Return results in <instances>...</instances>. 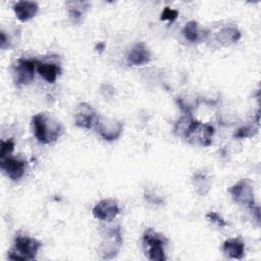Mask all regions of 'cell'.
Wrapping results in <instances>:
<instances>
[{
  "instance_id": "cell-1",
  "label": "cell",
  "mask_w": 261,
  "mask_h": 261,
  "mask_svg": "<svg viewBox=\"0 0 261 261\" xmlns=\"http://www.w3.org/2000/svg\"><path fill=\"white\" fill-rule=\"evenodd\" d=\"M32 126L36 139L42 144H51L62 134L61 124L53 116L43 112L32 117Z\"/></svg>"
},
{
  "instance_id": "cell-2",
  "label": "cell",
  "mask_w": 261,
  "mask_h": 261,
  "mask_svg": "<svg viewBox=\"0 0 261 261\" xmlns=\"http://www.w3.org/2000/svg\"><path fill=\"white\" fill-rule=\"evenodd\" d=\"M41 247L42 243L39 240L23 233H17L7 257L10 260H34Z\"/></svg>"
},
{
  "instance_id": "cell-3",
  "label": "cell",
  "mask_w": 261,
  "mask_h": 261,
  "mask_svg": "<svg viewBox=\"0 0 261 261\" xmlns=\"http://www.w3.org/2000/svg\"><path fill=\"white\" fill-rule=\"evenodd\" d=\"M168 240L154 231L152 228H148L143 234V249L147 258L151 261H164L165 256V246Z\"/></svg>"
},
{
  "instance_id": "cell-4",
  "label": "cell",
  "mask_w": 261,
  "mask_h": 261,
  "mask_svg": "<svg viewBox=\"0 0 261 261\" xmlns=\"http://www.w3.org/2000/svg\"><path fill=\"white\" fill-rule=\"evenodd\" d=\"M122 246V233L119 225L106 227L102 234L99 252L102 259L114 258Z\"/></svg>"
},
{
  "instance_id": "cell-5",
  "label": "cell",
  "mask_w": 261,
  "mask_h": 261,
  "mask_svg": "<svg viewBox=\"0 0 261 261\" xmlns=\"http://www.w3.org/2000/svg\"><path fill=\"white\" fill-rule=\"evenodd\" d=\"M36 58H18L12 66V74L14 83L17 87L29 85L33 82L35 70H37Z\"/></svg>"
},
{
  "instance_id": "cell-6",
  "label": "cell",
  "mask_w": 261,
  "mask_h": 261,
  "mask_svg": "<svg viewBox=\"0 0 261 261\" xmlns=\"http://www.w3.org/2000/svg\"><path fill=\"white\" fill-rule=\"evenodd\" d=\"M214 127L211 124L203 123L196 119L184 139L192 145L208 147L212 143Z\"/></svg>"
},
{
  "instance_id": "cell-7",
  "label": "cell",
  "mask_w": 261,
  "mask_h": 261,
  "mask_svg": "<svg viewBox=\"0 0 261 261\" xmlns=\"http://www.w3.org/2000/svg\"><path fill=\"white\" fill-rule=\"evenodd\" d=\"M232 200L244 207L253 209L255 207V196L253 185L249 179H241L228 188Z\"/></svg>"
},
{
  "instance_id": "cell-8",
  "label": "cell",
  "mask_w": 261,
  "mask_h": 261,
  "mask_svg": "<svg viewBox=\"0 0 261 261\" xmlns=\"http://www.w3.org/2000/svg\"><path fill=\"white\" fill-rule=\"evenodd\" d=\"M96 128L99 135L105 141L112 142L117 140L123 130V124L114 118L99 116V119L96 123Z\"/></svg>"
},
{
  "instance_id": "cell-9",
  "label": "cell",
  "mask_w": 261,
  "mask_h": 261,
  "mask_svg": "<svg viewBox=\"0 0 261 261\" xmlns=\"http://www.w3.org/2000/svg\"><path fill=\"white\" fill-rule=\"evenodd\" d=\"M28 162L20 157L9 156L0 159V168L2 172L12 181L19 180L25 173Z\"/></svg>"
},
{
  "instance_id": "cell-10",
  "label": "cell",
  "mask_w": 261,
  "mask_h": 261,
  "mask_svg": "<svg viewBox=\"0 0 261 261\" xmlns=\"http://www.w3.org/2000/svg\"><path fill=\"white\" fill-rule=\"evenodd\" d=\"M98 119L99 115L90 104L86 102L77 104L74 111V121L77 127L91 129L92 127L96 126Z\"/></svg>"
},
{
  "instance_id": "cell-11",
  "label": "cell",
  "mask_w": 261,
  "mask_h": 261,
  "mask_svg": "<svg viewBox=\"0 0 261 261\" xmlns=\"http://www.w3.org/2000/svg\"><path fill=\"white\" fill-rule=\"evenodd\" d=\"M119 212L120 208L118 203L112 199H104L97 203L92 209L94 217L103 221L112 220L119 214Z\"/></svg>"
},
{
  "instance_id": "cell-12",
  "label": "cell",
  "mask_w": 261,
  "mask_h": 261,
  "mask_svg": "<svg viewBox=\"0 0 261 261\" xmlns=\"http://www.w3.org/2000/svg\"><path fill=\"white\" fill-rule=\"evenodd\" d=\"M12 9L16 18L21 22H25L35 17L39 10V6L35 1L21 0L15 2L12 6Z\"/></svg>"
},
{
  "instance_id": "cell-13",
  "label": "cell",
  "mask_w": 261,
  "mask_h": 261,
  "mask_svg": "<svg viewBox=\"0 0 261 261\" xmlns=\"http://www.w3.org/2000/svg\"><path fill=\"white\" fill-rule=\"evenodd\" d=\"M185 39L191 43H199L204 41L208 36V31L195 20L188 21L181 30Z\"/></svg>"
},
{
  "instance_id": "cell-14",
  "label": "cell",
  "mask_w": 261,
  "mask_h": 261,
  "mask_svg": "<svg viewBox=\"0 0 261 261\" xmlns=\"http://www.w3.org/2000/svg\"><path fill=\"white\" fill-rule=\"evenodd\" d=\"M151 60V53L146 47L145 43H136L127 54V62L132 65L146 64Z\"/></svg>"
},
{
  "instance_id": "cell-15",
  "label": "cell",
  "mask_w": 261,
  "mask_h": 261,
  "mask_svg": "<svg viewBox=\"0 0 261 261\" xmlns=\"http://www.w3.org/2000/svg\"><path fill=\"white\" fill-rule=\"evenodd\" d=\"M38 73L48 83H54L57 76L61 72V68L58 63L52 61H40L37 62Z\"/></svg>"
},
{
  "instance_id": "cell-16",
  "label": "cell",
  "mask_w": 261,
  "mask_h": 261,
  "mask_svg": "<svg viewBox=\"0 0 261 261\" xmlns=\"http://www.w3.org/2000/svg\"><path fill=\"white\" fill-rule=\"evenodd\" d=\"M222 251L230 258L241 260L245 255V244L239 238L226 240L222 245Z\"/></svg>"
},
{
  "instance_id": "cell-17",
  "label": "cell",
  "mask_w": 261,
  "mask_h": 261,
  "mask_svg": "<svg viewBox=\"0 0 261 261\" xmlns=\"http://www.w3.org/2000/svg\"><path fill=\"white\" fill-rule=\"evenodd\" d=\"M241 38V32L240 30L232 25H225L223 27L217 34H216V40L222 44L223 46L231 45L236 42H238Z\"/></svg>"
},
{
  "instance_id": "cell-18",
  "label": "cell",
  "mask_w": 261,
  "mask_h": 261,
  "mask_svg": "<svg viewBox=\"0 0 261 261\" xmlns=\"http://www.w3.org/2000/svg\"><path fill=\"white\" fill-rule=\"evenodd\" d=\"M65 4L69 18L74 23L81 22L83 15L91 6V3L88 1H67Z\"/></svg>"
},
{
  "instance_id": "cell-19",
  "label": "cell",
  "mask_w": 261,
  "mask_h": 261,
  "mask_svg": "<svg viewBox=\"0 0 261 261\" xmlns=\"http://www.w3.org/2000/svg\"><path fill=\"white\" fill-rule=\"evenodd\" d=\"M196 119L194 118L193 114L190 112H182V115L180 118L177 119V121L174 123L173 126V133L181 138H185L187 133L189 132L190 127L194 123Z\"/></svg>"
},
{
  "instance_id": "cell-20",
  "label": "cell",
  "mask_w": 261,
  "mask_h": 261,
  "mask_svg": "<svg viewBox=\"0 0 261 261\" xmlns=\"http://www.w3.org/2000/svg\"><path fill=\"white\" fill-rule=\"evenodd\" d=\"M192 182L200 195H206L210 189V179L205 172H197L192 177Z\"/></svg>"
},
{
  "instance_id": "cell-21",
  "label": "cell",
  "mask_w": 261,
  "mask_h": 261,
  "mask_svg": "<svg viewBox=\"0 0 261 261\" xmlns=\"http://www.w3.org/2000/svg\"><path fill=\"white\" fill-rule=\"evenodd\" d=\"M258 125L257 123H253V124H248V125H245V126H242L240 127L233 135L234 138L237 139H246V138H249V137H252L258 129Z\"/></svg>"
},
{
  "instance_id": "cell-22",
  "label": "cell",
  "mask_w": 261,
  "mask_h": 261,
  "mask_svg": "<svg viewBox=\"0 0 261 261\" xmlns=\"http://www.w3.org/2000/svg\"><path fill=\"white\" fill-rule=\"evenodd\" d=\"M14 141L12 139H8L6 141H1V147H0V159L7 158L11 156L13 150H14Z\"/></svg>"
},
{
  "instance_id": "cell-23",
  "label": "cell",
  "mask_w": 261,
  "mask_h": 261,
  "mask_svg": "<svg viewBox=\"0 0 261 261\" xmlns=\"http://www.w3.org/2000/svg\"><path fill=\"white\" fill-rule=\"evenodd\" d=\"M178 16V10L170 8L168 6L164 7L160 14V20H168L169 22H173Z\"/></svg>"
},
{
  "instance_id": "cell-24",
  "label": "cell",
  "mask_w": 261,
  "mask_h": 261,
  "mask_svg": "<svg viewBox=\"0 0 261 261\" xmlns=\"http://www.w3.org/2000/svg\"><path fill=\"white\" fill-rule=\"evenodd\" d=\"M206 216H207V218H208V220H209L210 222L216 223V224H217L218 226H220V227H224V226L227 225L226 221H225L217 212H215V211H209Z\"/></svg>"
},
{
  "instance_id": "cell-25",
  "label": "cell",
  "mask_w": 261,
  "mask_h": 261,
  "mask_svg": "<svg viewBox=\"0 0 261 261\" xmlns=\"http://www.w3.org/2000/svg\"><path fill=\"white\" fill-rule=\"evenodd\" d=\"M10 38L5 34V32L2 30L0 32V47L2 50H5V49H8L10 47Z\"/></svg>"
}]
</instances>
